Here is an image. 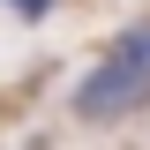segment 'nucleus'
<instances>
[{
	"label": "nucleus",
	"instance_id": "2",
	"mask_svg": "<svg viewBox=\"0 0 150 150\" xmlns=\"http://www.w3.org/2000/svg\"><path fill=\"white\" fill-rule=\"evenodd\" d=\"M112 53H120V60H143V68H150V23L120 30V38H112Z\"/></svg>",
	"mask_w": 150,
	"mask_h": 150
},
{
	"label": "nucleus",
	"instance_id": "3",
	"mask_svg": "<svg viewBox=\"0 0 150 150\" xmlns=\"http://www.w3.org/2000/svg\"><path fill=\"white\" fill-rule=\"evenodd\" d=\"M8 8H15L23 23H45V15H53V0H8Z\"/></svg>",
	"mask_w": 150,
	"mask_h": 150
},
{
	"label": "nucleus",
	"instance_id": "1",
	"mask_svg": "<svg viewBox=\"0 0 150 150\" xmlns=\"http://www.w3.org/2000/svg\"><path fill=\"white\" fill-rule=\"evenodd\" d=\"M143 98H150V68L143 60H120V53H105L75 83V112H83V120H128Z\"/></svg>",
	"mask_w": 150,
	"mask_h": 150
}]
</instances>
